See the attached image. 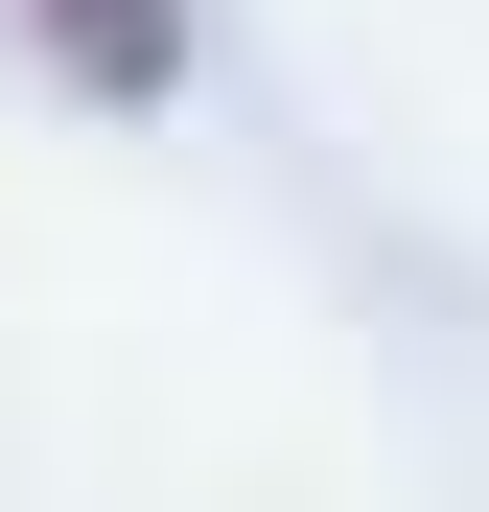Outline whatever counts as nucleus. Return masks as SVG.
I'll return each mask as SVG.
<instances>
[{"label":"nucleus","instance_id":"nucleus-1","mask_svg":"<svg viewBox=\"0 0 489 512\" xmlns=\"http://www.w3.org/2000/svg\"><path fill=\"white\" fill-rule=\"evenodd\" d=\"M24 24L94 70V94H163V70H187V0H24Z\"/></svg>","mask_w":489,"mask_h":512}]
</instances>
